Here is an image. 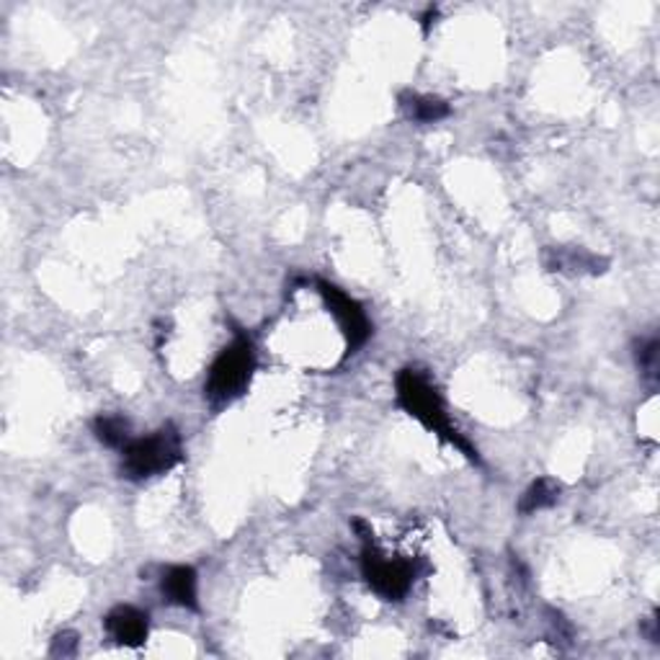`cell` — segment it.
<instances>
[{
  "label": "cell",
  "instance_id": "cell-11",
  "mask_svg": "<svg viewBox=\"0 0 660 660\" xmlns=\"http://www.w3.org/2000/svg\"><path fill=\"white\" fill-rule=\"evenodd\" d=\"M93 433L101 444L112 446V449H124L132 436H129V421L124 416H99L93 421Z\"/></svg>",
  "mask_w": 660,
  "mask_h": 660
},
{
  "label": "cell",
  "instance_id": "cell-2",
  "mask_svg": "<svg viewBox=\"0 0 660 660\" xmlns=\"http://www.w3.org/2000/svg\"><path fill=\"white\" fill-rule=\"evenodd\" d=\"M256 361V346L243 330H238L230 346L219 351L215 364L210 367V377L204 382L206 403L212 408H223V405L238 401L253 380Z\"/></svg>",
  "mask_w": 660,
  "mask_h": 660
},
{
  "label": "cell",
  "instance_id": "cell-6",
  "mask_svg": "<svg viewBox=\"0 0 660 660\" xmlns=\"http://www.w3.org/2000/svg\"><path fill=\"white\" fill-rule=\"evenodd\" d=\"M103 630L122 648H140L150 635V617L148 611L122 604L103 617Z\"/></svg>",
  "mask_w": 660,
  "mask_h": 660
},
{
  "label": "cell",
  "instance_id": "cell-13",
  "mask_svg": "<svg viewBox=\"0 0 660 660\" xmlns=\"http://www.w3.org/2000/svg\"><path fill=\"white\" fill-rule=\"evenodd\" d=\"M75 648H78V635H73V632H60L52 643V656H75Z\"/></svg>",
  "mask_w": 660,
  "mask_h": 660
},
{
  "label": "cell",
  "instance_id": "cell-1",
  "mask_svg": "<svg viewBox=\"0 0 660 660\" xmlns=\"http://www.w3.org/2000/svg\"><path fill=\"white\" fill-rule=\"evenodd\" d=\"M395 397L397 405L408 412L410 418H416L418 423L423 426V429H429L431 433H436V436H442L446 444H452L454 449L462 452L470 462L478 465V449L467 442V439L454 429L449 421V412L444 408L442 395H439V390L433 388V382L429 377L423 375V371L418 369H403L401 375H397L395 380Z\"/></svg>",
  "mask_w": 660,
  "mask_h": 660
},
{
  "label": "cell",
  "instance_id": "cell-5",
  "mask_svg": "<svg viewBox=\"0 0 660 660\" xmlns=\"http://www.w3.org/2000/svg\"><path fill=\"white\" fill-rule=\"evenodd\" d=\"M315 284H318V294L322 297V302H326L328 313L333 315L335 322H339L343 339H346V348H348L346 354H356L371 335V322L367 318V313H364L359 302L351 300L343 289L330 284V281L318 279Z\"/></svg>",
  "mask_w": 660,
  "mask_h": 660
},
{
  "label": "cell",
  "instance_id": "cell-3",
  "mask_svg": "<svg viewBox=\"0 0 660 660\" xmlns=\"http://www.w3.org/2000/svg\"><path fill=\"white\" fill-rule=\"evenodd\" d=\"M183 459V439L174 423H165L150 436L132 439L122 449V474L135 483L161 478Z\"/></svg>",
  "mask_w": 660,
  "mask_h": 660
},
{
  "label": "cell",
  "instance_id": "cell-7",
  "mask_svg": "<svg viewBox=\"0 0 660 660\" xmlns=\"http://www.w3.org/2000/svg\"><path fill=\"white\" fill-rule=\"evenodd\" d=\"M161 594L174 607L199 611V575L191 566H170L163 570Z\"/></svg>",
  "mask_w": 660,
  "mask_h": 660
},
{
  "label": "cell",
  "instance_id": "cell-10",
  "mask_svg": "<svg viewBox=\"0 0 660 660\" xmlns=\"http://www.w3.org/2000/svg\"><path fill=\"white\" fill-rule=\"evenodd\" d=\"M560 493H562V487H560V483H555V480H549V478L534 480V483L524 491V495H521L519 511L536 513V511H545V508H553L557 500H560Z\"/></svg>",
  "mask_w": 660,
  "mask_h": 660
},
{
  "label": "cell",
  "instance_id": "cell-8",
  "mask_svg": "<svg viewBox=\"0 0 660 660\" xmlns=\"http://www.w3.org/2000/svg\"><path fill=\"white\" fill-rule=\"evenodd\" d=\"M609 261L596 256V253L583 251V248H549L547 268L549 271H568V274H604Z\"/></svg>",
  "mask_w": 660,
  "mask_h": 660
},
{
  "label": "cell",
  "instance_id": "cell-9",
  "mask_svg": "<svg viewBox=\"0 0 660 660\" xmlns=\"http://www.w3.org/2000/svg\"><path fill=\"white\" fill-rule=\"evenodd\" d=\"M401 106H403L405 116H408L410 122H418V124H436L452 114L449 103H446L444 99H439V96H423V93H412V91L401 93Z\"/></svg>",
  "mask_w": 660,
  "mask_h": 660
},
{
  "label": "cell",
  "instance_id": "cell-4",
  "mask_svg": "<svg viewBox=\"0 0 660 660\" xmlns=\"http://www.w3.org/2000/svg\"><path fill=\"white\" fill-rule=\"evenodd\" d=\"M361 575L369 588L384 601H403L412 588L418 570L416 562L405 560V557H390L375 542L367 540L361 553Z\"/></svg>",
  "mask_w": 660,
  "mask_h": 660
},
{
  "label": "cell",
  "instance_id": "cell-12",
  "mask_svg": "<svg viewBox=\"0 0 660 660\" xmlns=\"http://www.w3.org/2000/svg\"><path fill=\"white\" fill-rule=\"evenodd\" d=\"M635 359H637L639 371H643V377H648V380L656 382L658 380V367H660V343H658V339L639 341L637 351H635Z\"/></svg>",
  "mask_w": 660,
  "mask_h": 660
}]
</instances>
